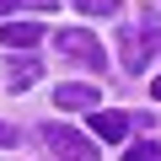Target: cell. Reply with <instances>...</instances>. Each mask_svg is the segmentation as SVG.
Masks as SVG:
<instances>
[{
    "instance_id": "cell-5",
    "label": "cell",
    "mask_w": 161,
    "mask_h": 161,
    "mask_svg": "<svg viewBox=\"0 0 161 161\" xmlns=\"http://www.w3.org/2000/svg\"><path fill=\"white\" fill-rule=\"evenodd\" d=\"M54 108H102V92H97V86H80V80H70V86L54 92Z\"/></svg>"
},
{
    "instance_id": "cell-7",
    "label": "cell",
    "mask_w": 161,
    "mask_h": 161,
    "mask_svg": "<svg viewBox=\"0 0 161 161\" xmlns=\"http://www.w3.org/2000/svg\"><path fill=\"white\" fill-rule=\"evenodd\" d=\"M38 70H43V64H38L32 54H22V59L11 64V86H16V92H22V86H32V80H38Z\"/></svg>"
},
{
    "instance_id": "cell-4",
    "label": "cell",
    "mask_w": 161,
    "mask_h": 161,
    "mask_svg": "<svg viewBox=\"0 0 161 161\" xmlns=\"http://www.w3.org/2000/svg\"><path fill=\"white\" fill-rule=\"evenodd\" d=\"M92 134H97V140H108V145H118V140L129 134V118H124V113H113V108H92Z\"/></svg>"
},
{
    "instance_id": "cell-1",
    "label": "cell",
    "mask_w": 161,
    "mask_h": 161,
    "mask_svg": "<svg viewBox=\"0 0 161 161\" xmlns=\"http://www.w3.org/2000/svg\"><path fill=\"white\" fill-rule=\"evenodd\" d=\"M118 54H124V70H145L150 64V54H156V16L145 11V27L140 22H124L118 27Z\"/></svg>"
},
{
    "instance_id": "cell-11",
    "label": "cell",
    "mask_w": 161,
    "mask_h": 161,
    "mask_svg": "<svg viewBox=\"0 0 161 161\" xmlns=\"http://www.w3.org/2000/svg\"><path fill=\"white\" fill-rule=\"evenodd\" d=\"M150 97H156V102H161V75H156V80H150Z\"/></svg>"
},
{
    "instance_id": "cell-8",
    "label": "cell",
    "mask_w": 161,
    "mask_h": 161,
    "mask_svg": "<svg viewBox=\"0 0 161 161\" xmlns=\"http://www.w3.org/2000/svg\"><path fill=\"white\" fill-rule=\"evenodd\" d=\"M86 16H118V0H75Z\"/></svg>"
},
{
    "instance_id": "cell-3",
    "label": "cell",
    "mask_w": 161,
    "mask_h": 161,
    "mask_svg": "<svg viewBox=\"0 0 161 161\" xmlns=\"http://www.w3.org/2000/svg\"><path fill=\"white\" fill-rule=\"evenodd\" d=\"M59 54H70V59H80V64H102V43H97L86 27H64V32H59Z\"/></svg>"
},
{
    "instance_id": "cell-6",
    "label": "cell",
    "mask_w": 161,
    "mask_h": 161,
    "mask_svg": "<svg viewBox=\"0 0 161 161\" xmlns=\"http://www.w3.org/2000/svg\"><path fill=\"white\" fill-rule=\"evenodd\" d=\"M38 38H43L38 22H0V43H6V48H32Z\"/></svg>"
},
{
    "instance_id": "cell-10",
    "label": "cell",
    "mask_w": 161,
    "mask_h": 161,
    "mask_svg": "<svg viewBox=\"0 0 161 161\" xmlns=\"http://www.w3.org/2000/svg\"><path fill=\"white\" fill-rule=\"evenodd\" d=\"M6 145H16V129H11V124H0V150H6Z\"/></svg>"
},
{
    "instance_id": "cell-12",
    "label": "cell",
    "mask_w": 161,
    "mask_h": 161,
    "mask_svg": "<svg viewBox=\"0 0 161 161\" xmlns=\"http://www.w3.org/2000/svg\"><path fill=\"white\" fill-rule=\"evenodd\" d=\"M6 11H16V0H0V16H6Z\"/></svg>"
},
{
    "instance_id": "cell-9",
    "label": "cell",
    "mask_w": 161,
    "mask_h": 161,
    "mask_svg": "<svg viewBox=\"0 0 161 161\" xmlns=\"http://www.w3.org/2000/svg\"><path fill=\"white\" fill-rule=\"evenodd\" d=\"M124 161H161V145H145V140H140V145L124 150Z\"/></svg>"
},
{
    "instance_id": "cell-2",
    "label": "cell",
    "mask_w": 161,
    "mask_h": 161,
    "mask_svg": "<svg viewBox=\"0 0 161 161\" xmlns=\"http://www.w3.org/2000/svg\"><path fill=\"white\" fill-rule=\"evenodd\" d=\"M43 145L59 156V161H97V145L86 134H75L70 124H43Z\"/></svg>"
}]
</instances>
